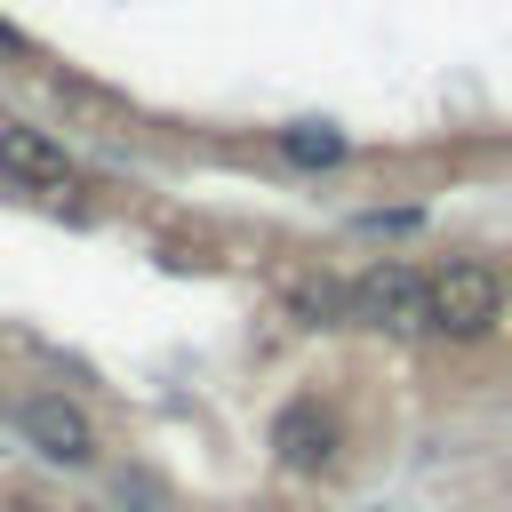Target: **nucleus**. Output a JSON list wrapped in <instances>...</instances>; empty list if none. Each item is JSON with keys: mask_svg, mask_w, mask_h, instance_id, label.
<instances>
[{"mask_svg": "<svg viewBox=\"0 0 512 512\" xmlns=\"http://www.w3.org/2000/svg\"><path fill=\"white\" fill-rule=\"evenodd\" d=\"M504 320V280L488 272V264H472V256H456V264H440L432 272V328L440 336H488Z\"/></svg>", "mask_w": 512, "mask_h": 512, "instance_id": "nucleus-2", "label": "nucleus"}, {"mask_svg": "<svg viewBox=\"0 0 512 512\" xmlns=\"http://www.w3.org/2000/svg\"><path fill=\"white\" fill-rule=\"evenodd\" d=\"M352 320L360 328H384V336H424L432 328V272L416 264H368L352 280Z\"/></svg>", "mask_w": 512, "mask_h": 512, "instance_id": "nucleus-1", "label": "nucleus"}, {"mask_svg": "<svg viewBox=\"0 0 512 512\" xmlns=\"http://www.w3.org/2000/svg\"><path fill=\"white\" fill-rule=\"evenodd\" d=\"M24 440L40 448V456H56V464H88L96 456V424L72 408V400H56V392H40V400H24Z\"/></svg>", "mask_w": 512, "mask_h": 512, "instance_id": "nucleus-4", "label": "nucleus"}, {"mask_svg": "<svg viewBox=\"0 0 512 512\" xmlns=\"http://www.w3.org/2000/svg\"><path fill=\"white\" fill-rule=\"evenodd\" d=\"M352 224H360V232H368V240H376V232H416V224H424V216H416V208H360V216H352Z\"/></svg>", "mask_w": 512, "mask_h": 512, "instance_id": "nucleus-8", "label": "nucleus"}, {"mask_svg": "<svg viewBox=\"0 0 512 512\" xmlns=\"http://www.w3.org/2000/svg\"><path fill=\"white\" fill-rule=\"evenodd\" d=\"M272 152H280L288 168H336L352 144H344V128H328V120H288V128H272Z\"/></svg>", "mask_w": 512, "mask_h": 512, "instance_id": "nucleus-6", "label": "nucleus"}, {"mask_svg": "<svg viewBox=\"0 0 512 512\" xmlns=\"http://www.w3.org/2000/svg\"><path fill=\"white\" fill-rule=\"evenodd\" d=\"M0 176H16L24 192H40V200H64L80 176H72V152L48 136V128H32V120H0Z\"/></svg>", "mask_w": 512, "mask_h": 512, "instance_id": "nucleus-3", "label": "nucleus"}, {"mask_svg": "<svg viewBox=\"0 0 512 512\" xmlns=\"http://www.w3.org/2000/svg\"><path fill=\"white\" fill-rule=\"evenodd\" d=\"M272 448H280L288 472H320V464L336 456V416H328L320 400H288V408L272 416Z\"/></svg>", "mask_w": 512, "mask_h": 512, "instance_id": "nucleus-5", "label": "nucleus"}, {"mask_svg": "<svg viewBox=\"0 0 512 512\" xmlns=\"http://www.w3.org/2000/svg\"><path fill=\"white\" fill-rule=\"evenodd\" d=\"M288 312H296L304 328L352 320V288H336V280H296V288H288Z\"/></svg>", "mask_w": 512, "mask_h": 512, "instance_id": "nucleus-7", "label": "nucleus"}]
</instances>
